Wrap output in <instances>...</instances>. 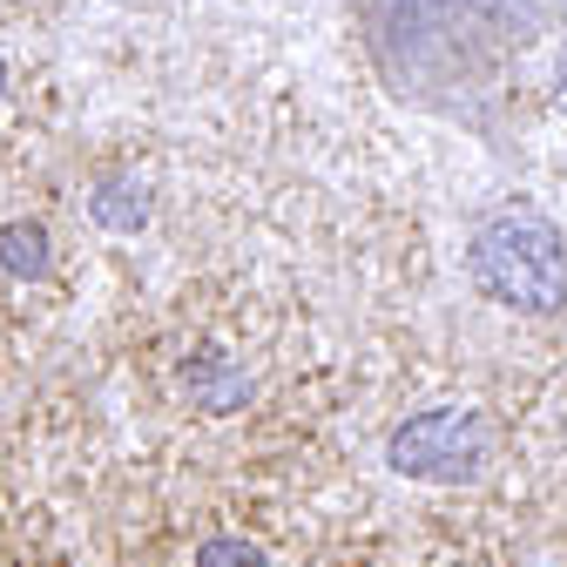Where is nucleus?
<instances>
[{
	"mask_svg": "<svg viewBox=\"0 0 567 567\" xmlns=\"http://www.w3.org/2000/svg\"><path fill=\"white\" fill-rule=\"evenodd\" d=\"M473 277L486 298L514 311H560L567 305V250L560 230L534 209H507L473 237Z\"/></svg>",
	"mask_w": 567,
	"mask_h": 567,
	"instance_id": "obj_1",
	"label": "nucleus"
},
{
	"mask_svg": "<svg viewBox=\"0 0 567 567\" xmlns=\"http://www.w3.org/2000/svg\"><path fill=\"white\" fill-rule=\"evenodd\" d=\"M392 466L412 480H473L486 466V425L473 412H419L392 433Z\"/></svg>",
	"mask_w": 567,
	"mask_h": 567,
	"instance_id": "obj_2",
	"label": "nucleus"
},
{
	"mask_svg": "<svg viewBox=\"0 0 567 567\" xmlns=\"http://www.w3.org/2000/svg\"><path fill=\"white\" fill-rule=\"evenodd\" d=\"M0 264H8L14 277H48V230L41 224H8L0 230Z\"/></svg>",
	"mask_w": 567,
	"mask_h": 567,
	"instance_id": "obj_3",
	"label": "nucleus"
},
{
	"mask_svg": "<svg viewBox=\"0 0 567 567\" xmlns=\"http://www.w3.org/2000/svg\"><path fill=\"white\" fill-rule=\"evenodd\" d=\"M95 217H102L109 230H135L142 217H150V203H142V183H109V189L95 196Z\"/></svg>",
	"mask_w": 567,
	"mask_h": 567,
	"instance_id": "obj_4",
	"label": "nucleus"
},
{
	"mask_svg": "<svg viewBox=\"0 0 567 567\" xmlns=\"http://www.w3.org/2000/svg\"><path fill=\"white\" fill-rule=\"evenodd\" d=\"M196 567H264V554L244 547V540H209V547L196 554Z\"/></svg>",
	"mask_w": 567,
	"mask_h": 567,
	"instance_id": "obj_5",
	"label": "nucleus"
}]
</instances>
